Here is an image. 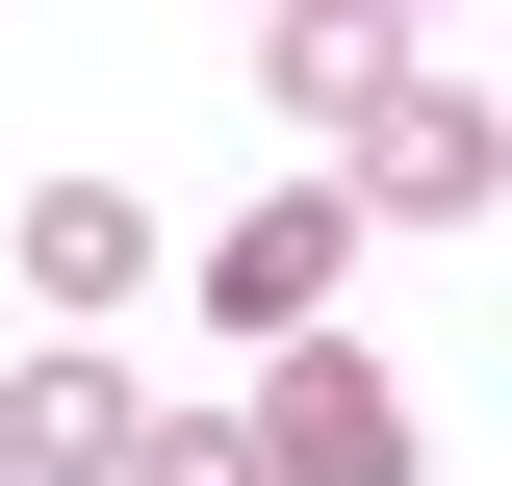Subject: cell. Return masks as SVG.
I'll use <instances>...</instances> for the list:
<instances>
[{
  "mask_svg": "<svg viewBox=\"0 0 512 486\" xmlns=\"http://www.w3.org/2000/svg\"><path fill=\"white\" fill-rule=\"evenodd\" d=\"M487 180H512V128H487L461 52H410L359 128H333V205H359V231H487Z\"/></svg>",
  "mask_w": 512,
  "mask_h": 486,
  "instance_id": "1",
  "label": "cell"
},
{
  "mask_svg": "<svg viewBox=\"0 0 512 486\" xmlns=\"http://www.w3.org/2000/svg\"><path fill=\"white\" fill-rule=\"evenodd\" d=\"M231 435H256V486H410V410H384V359H359V333H282Z\"/></svg>",
  "mask_w": 512,
  "mask_h": 486,
  "instance_id": "2",
  "label": "cell"
},
{
  "mask_svg": "<svg viewBox=\"0 0 512 486\" xmlns=\"http://www.w3.org/2000/svg\"><path fill=\"white\" fill-rule=\"evenodd\" d=\"M333 282H359V205H333V180H282V205H231V231H205V333H256V359H282V333H333Z\"/></svg>",
  "mask_w": 512,
  "mask_h": 486,
  "instance_id": "3",
  "label": "cell"
},
{
  "mask_svg": "<svg viewBox=\"0 0 512 486\" xmlns=\"http://www.w3.org/2000/svg\"><path fill=\"white\" fill-rule=\"evenodd\" d=\"M128 410H154V384H128L103 333H26V359H0V486H103Z\"/></svg>",
  "mask_w": 512,
  "mask_h": 486,
  "instance_id": "4",
  "label": "cell"
},
{
  "mask_svg": "<svg viewBox=\"0 0 512 486\" xmlns=\"http://www.w3.org/2000/svg\"><path fill=\"white\" fill-rule=\"evenodd\" d=\"M26 307H77V333L154 307V205H128V180H52V205H26Z\"/></svg>",
  "mask_w": 512,
  "mask_h": 486,
  "instance_id": "5",
  "label": "cell"
},
{
  "mask_svg": "<svg viewBox=\"0 0 512 486\" xmlns=\"http://www.w3.org/2000/svg\"><path fill=\"white\" fill-rule=\"evenodd\" d=\"M256 52H282V128H359L384 77H410V26H384V0H308V26H256Z\"/></svg>",
  "mask_w": 512,
  "mask_h": 486,
  "instance_id": "6",
  "label": "cell"
},
{
  "mask_svg": "<svg viewBox=\"0 0 512 486\" xmlns=\"http://www.w3.org/2000/svg\"><path fill=\"white\" fill-rule=\"evenodd\" d=\"M103 486H256V435H231V410H128V461H103Z\"/></svg>",
  "mask_w": 512,
  "mask_h": 486,
  "instance_id": "7",
  "label": "cell"
},
{
  "mask_svg": "<svg viewBox=\"0 0 512 486\" xmlns=\"http://www.w3.org/2000/svg\"><path fill=\"white\" fill-rule=\"evenodd\" d=\"M384 26H410V52H436V26H461V0H384Z\"/></svg>",
  "mask_w": 512,
  "mask_h": 486,
  "instance_id": "8",
  "label": "cell"
},
{
  "mask_svg": "<svg viewBox=\"0 0 512 486\" xmlns=\"http://www.w3.org/2000/svg\"><path fill=\"white\" fill-rule=\"evenodd\" d=\"M256 26H308V0H256Z\"/></svg>",
  "mask_w": 512,
  "mask_h": 486,
  "instance_id": "9",
  "label": "cell"
}]
</instances>
